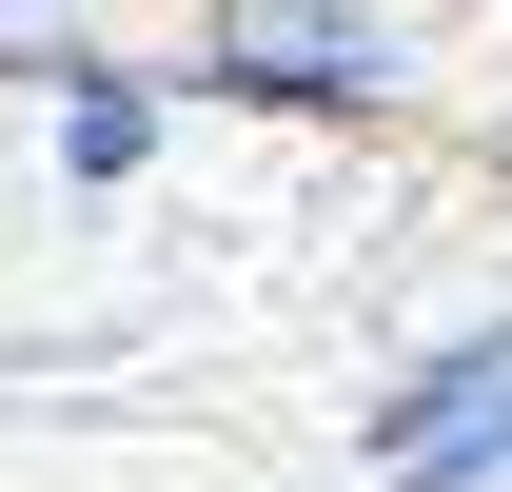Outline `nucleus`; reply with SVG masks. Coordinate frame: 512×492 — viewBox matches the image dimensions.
<instances>
[{
    "label": "nucleus",
    "mask_w": 512,
    "mask_h": 492,
    "mask_svg": "<svg viewBox=\"0 0 512 492\" xmlns=\"http://www.w3.org/2000/svg\"><path fill=\"white\" fill-rule=\"evenodd\" d=\"M375 492H512V394H473V414H453L414 473H375Z\"/></svg>",
    "instance_id": "20e7f679"
},
{
    "label": "nucleus",
    "mask_w": 512,
    "mask_h": 492,
    "mask_svg": "<svg viewBox=\"0 0 512 492\" xmlns=\"http://www.w3.org/2000/svg\"><path fill=\"white\" fill-rule=\"evenodd\" d=\"M40 79H60V178H79V197H119L138 158H158V99H138L119 60H79V40H40Z\"/></svg>",
    "instance_id": "7ed1b4c3"
},
{
    "label": "nucleus",
    "mask_w": 512,
    "mask_h": 492,
    "mask_svg": "<svg viewBox=\"0 0 512 492\" xmlns=\"http://www.w3.org/2000/svg\"><path fill=\"white\" fill-rule=\"evenodd\" d=\"M197 79H217V99H296V119H375L394 40H375V0H217Z\"/></svg>",
    "instance_id": "f257e3e1"
},
{
    "label": "nucleus",
    "mask_w": 512,
    "mask_h": 492,
    "mask_svg": "<svg viewBox=\"0 0 512 492\" xmlns=\"http://www.w3.org/2000/svg\"><path fill=\"white\" fill-rule=\"evenodd\" d=\"M473 394H512V315H453V335L394 374V394H355V473H414V453H434Z\"/></svg>",
    "instance_id": "f03ea898"
},
{
    "label": "nucleus",
    "mask_w": 512,
    "mask_h": 492,
    "mask_svg": "<svg viewBox=\"0 0 512 492\" xmlns=\"http://www.w3.org/2000/svg\"><path fill=\"white\" fill-rule=\"evenodd\" d=\"M0 20H79V0H0Z\"/></svg>",
    "instance_id": "39448f33"
}]
</instances>
